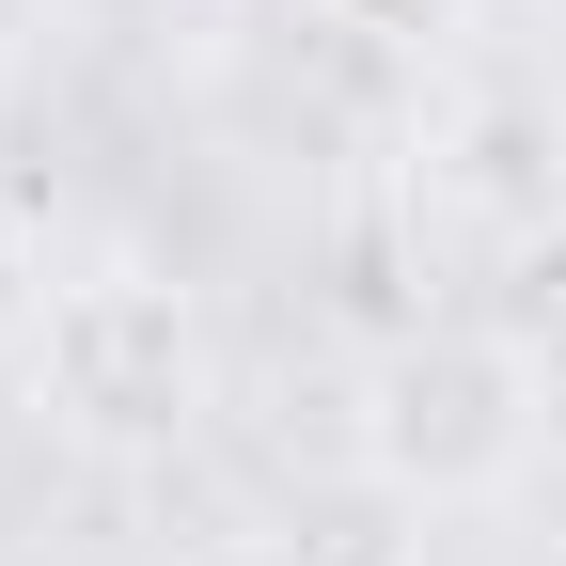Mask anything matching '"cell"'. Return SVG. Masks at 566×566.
<instances>
[{
	"label": "cell",
	"instance_id": "obj_1",
	"mask_svg": "<svg viewBox=\"0 0 566 566\" xmlns=\"http://www.w3.org/2000/svg\"><path fill=\"white\" fill-rule=\"evenodd\" d=\"M346 441H363V472L394 488V504L472 520V504H504V488L535 472V441H551V378H535V346L424 315V331H394L378 363H363V424H346Z\"/></svg>",
	"mask_w": 566,
	"mask_h": 566
},
{
	"label": "cell",
	"instance_id": "obj_2",
	"mask_svg": "<svg viewBox=\"0 0 566 566\" xmlns=\"http://www.w3.org/2000/svg\"><path fill=\"white\" fill-rule=\"evenodd\" d=\"M205 394H221V346H205L189 315V283L158 268H80V283H48V315H32V409L63 424V441H95V457H174Z\"/></svg>",
	"mask_w": 566,
	"mask_h": 566
},
{
	"label": "cell",
	"instance_id": "obj_3",
	"mask_svg": "<svg viewBox=\"0 0 566 566\" xmlns=\"http://www.w3.org/2000/svg\"><path fill=\"white\" fill-rule=\"evenodd\" d=\"M300 17H331V32H363V48H441L472 0H300Z\"/></svg>",
	"mask_w": 566,
	"mask_h": 566
},
{
	"label": "cell",
	"instance_id": "obj_4",
	"mask_svg": "<svg viewBox=\"0 0 566 566\" xmlns=\"http://www.w3.org/2000/svg\"><path fill=\"white\" fill-rule=\"evenodd\" d=\"M48 315V283H32V237H17V205H0V331Z\"/></svg>",
	"mask_w": 566,
	"mask_h": 566
},
{
	"label": "cell",
	"instance_id": "obj_5",
	"mask_svg": "<svg viewBox=\"0 0 566 566\" xmlns=\"http://www.w3.org/2000/svg\"><path fill=\"white\" fill-rule=\"evenodd\" d=\"M551 205H566V111H551Z\"/></svg>",
	"mask_w": 566,
	"mask_h": 566
}]
</instances>
